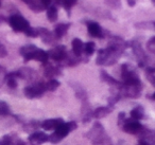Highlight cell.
Returning <instances> with one entry per match:
<instances>
[{"label": "cell", "instance_id": "cell-1", "mask_svg": "<svg viewBox=\"0 0 155 145\" xmlns=\"http://www.w3.org/2000/svg\"><path fill=\"white\" fill-rule=\"evenodd\" d=\"M78 125L74 121H71V122H67V123H62L52 134L49 136V141L53 144H58V142L63 140L64 138H66L67 134H69L70 131L72 130L77 129Z\"/></svg>", "mask_w": 155, "mask_h": 145}, {"label": "cell", "instance_id": "cell-2", "mask_svg": "<svg viewBox=\"0 0 155 145\" xmlns=\"http://www.w3.org/2000/svg\"><path fill=\"white\" fill-rule=\"evenodd\" d=\"M87 138L91 141L94 145H101L105 144L106 141H108L107 134L105 132V129L103 128V125L99 122H96L93 125L91 129L87 134Z\"/></svg>", "mask_w": 155, "mask_h": 145}, {"label": "cell", "instance_id": "cell-3", "mask_svg": "<svg viewBox=\"0 0 155 145\" xmlns=\"http://www.w3.org/2000/svg\"><path fill=\"white\" fill-rule=\"evenodd\" d=\"M121 79L123 81V85L134 86V87H141L142 83L135 73V71L132 69L129 64H123L121 66Z\"/></svg>", "mask_w": 155, "mask_h": 145}, {"label": "cell", "instance_id": "cell-4", "mask_svg": "<svg viewBox=\"0 0 155 145\" xmlns=\"http://www.w3.org/2000/svg\"><path fill=\"white\" fill-rule=\"evenodd\" d=\"M9 24L11 28L16 32H26L30 28V24L20 14H14L9 17Z\"/></svg>", "mask_w": 155, "mask_h": 145}, {"label": "cell", "instance_id": "cell-5", "mask_svg": "<svg viewBox=\"0 0 155 145\" xmlns=\"http://www.w3.org/2000/svg\"><path fill=\"white\" fill-rule=\"evenodd\" d=\"M46 91H47V89H46V83H43V82H39V83L34 84V85L28 86L24 90L25 95L28 98H41V95H44V93Z\"/></svg>", "mask_w": 155, "mask_h": 145}, {"label": "cell", "instance_id": "cell-6", "mask_svg": "<svg viewBox=\"0 0 155 145\" xmlns=\"http://www.w3.org/2000/svg\"><path fill=\"white\" fill-rule=\"evenodd\" d=\"M127 44H129V47L132 48L134 55H135L136 58L138 60V65H139L140 67L146 66L147 55H146V53H144L140 43H138V41H132V43H127Z\"/></svg>", "mask_w": 155, "mask_h": 145}, {"label": "cell", "instance_id": "cell-7", "mask_svg": "<svg viewBox=\"0 0 155 145\" xmlns=\"http://www.w3.org/2000/svg\"><path fill=\"white\" fill-rule=\"evenodd\" d=\"M48 55H49L50 58H52L53 60L55 62H63L65 60V57L67 56V50H66V47L63 45H58V46H55L53 49L49 50L48 52Z\"/></svg>", "mask_w": 155, "mask_h": 145}, {"label": "cell", "instance_id": "cell-8", "mask_svg": "<svg viewBox=\"0 0 155 145\" xmlns=\"http://www.w3.org/2000/svg\"><path fill=\"white\" fill-rule=\"evenodd\" d=\"M121 128L123 129V131L127 132V134H139V132H141L142 130L144 129L143 125L140 124L138 121H131V120H127V121L125 122V124Z\"/></svg>", "mask_w": 155, "mask_h": 145}, {"label": "cell", "instance_id": "cell-9", "mask_svg": "<svg viewBox=\"0 0 155 145\" xmlns=\"http://www.w3.org/2000/svg\"><path fill=\"white\" fill-rule=\"evenodd\" d=\"M27 5L32 10L33 12H39L44 11V10H47L48 8L51 5L50 1H38V0H31V1H25Z\"/></svg>", "mask_w": 155, "mask_h": 145}, {"label": "cell", "instance_id": "cell-10", "mask_svg": "<svg viewBox=\"0 0 155 145\" xmlns=\"http://www.w3.org/2000/svg\"><path fill=\"white\" fill-rule=\"evenodd\" d=\"M87 31H88L89 35L91 37H96V38H103V30H102L101 26L98 22L95 21H88L87 22Z\"/></svg>", "mask_w": 155, "mask_h": 145}, {"label": "cell", "instance_id": "cell-11", "mask_svg": "<svg viewBox=\"0 0 155 145\" xmlns=\"http://www.w3.org/2000/svg\"><path fill=\"white\" fill-rule=\"evenodd\" d=\"M29 141L33 144H41L47 141H49V136L43 131H35L29 136Z\"/></svg>", "mask_w": 155, "mask_h": 145}, {"label": "cell", "instance_id": "cell-12", "mask_svg": "<svg viewBox=\"0 0 155 145\" xmlns=\"http://www.w3.org/2000/svg\"><path fill=\"white\" fill-rule=\"evenodd\" d=\"M37 31H38V36H41L44 44H47V45L53 44L54 39H55L53 33L50 32L49 30H47V29H45V28H38Z\"/></svg>", "mask_w": 155, "mask_h": 145}, {"label": "cell", "instance_id": "cell-13", "mask_svg": "<svg viewBox=\"0 0 155 145\" xmlns=\"http://www.w3.org/2000/svg\"><path fill=\"white\" fill-rule=\"evenodd\" d=\"M36 49L37 47H35L34 45H27L20 48L19 53L21 54V56L25 58L26 62H29V60H32V55L36 51Z\"/></svg>", "mask_w": 155, "mask_h": 145}, {"label": "cell", "instance_id": "cell-14", "mask_svg": "<svg viewBox=\"0 0 155 145\" xmlns=\"http://www.w3.org/2000/svg\"><path fill=\"white\" fill-rule=\"evenodd\" d=\"M62 123H64V122L60 118H58V119H48L41 123V127L45 130H55Z\"/></svg>", "mask_w": 155, "mask_h": 145}, {"label": "cell", "instance_id": "cell-15", "mask_svg": "<svg viewBox=\"0 0 155 145\" xmlns=\"http://www.w3.org/2000/svg\"><path fill=\"white\" fill-rule=\"evenodd\" d=\"M15 73L17 77L27 79V81H33L35 79V71L31 68H21L20 70L16 71Z\"/></svg>", "mask_w": 155, "mask_h": 145}, {"label": "cell", "instance_id": "cell-16", "mask_svg": "<svg viewBox=\"0 0 155 145\" xmlns=\"http://www.w3.org/2000/svg\"><path fill=\"white\" fill-rule=\"evenodd\" d=\"M70 86L73 88L74 90V93L77 95L78 98H80L83 103L87 102V93H86V90L80 85V84H73V83H70Z\"/></svg>", "mask_w": 155, "mask_h": 145}, {"label": "cell", "instance_id": "cell-17", "mask_svg": "<svg viewBox=\"0 0 155 145\" xmlns=\"http://www.w3.org/2000/svg\"><path fill=\"white\" fill-rule=\"evenodd\" d=\"M71 24H58L55 26V28H54V37H55L56 39H60L62 38L63 36H65V34L67 33V31H68V29L70 28Z\"/></svg>", "mask_w": 155, "mask_h": 145}, {"label": "cell", "instance_id": "cell-18", "mask_svg": "<svg viewBox=\"0 0 155 145\" xmlns=\"http://www.w3.org/2000/svg\"><path fill=\"white\" fill-rule=\"evenodd\" d=\"M84 51V43L80 38H74L72 40V52L73 55L77 57H81Z\"/></svg>", "mask_w": 155, "mask_h": 145}, {"label": "cell", "instance_id": "cell-19", "mask_svg": "<svg viewBox=\"0 0 155 145\" xmlns=\"http://www.w3.org/2000/svg\"><path fill=\"white\" fill-rule=\"evenodd\" d=\"M113 108H114V107H110V106L99 107V108H97L96 110H94L93 118H95V119H101V118L106 117V115H108L112 112Z\"/></svg>", "mask_w": 155, "mask_h": 145}, {"label": "cell", "instance_id": "cell-20", "mask_svg": "<svg viewBox=\"0 0 155 145\" xmlns=\"http://www.w3.org/2000/svg\"><path fill=\"white\" fill-rule=\"evenodd\" d=\"M48 58H49L48 52H46L45 50H43V49H39V48H37L36 51H35L32 55V60L44 63V64H47Z\"/></svg>", "mask_w": 155, "mask_h": 145}, {"label": "cell", "instance_id": "cell-21", "mask_svg": "<svg viewBox=\"0 0 155 145\" xmlns=\"http://www.w3.org/2000/svg\"><path fill=\"white\" fill-rule=\"evenodd\" d=\"M44 74H45L46 77L52 79V77L61 74V70L58 69V67H53L50 64H46L45 69H44Z\"/></svg>", "mask_w": 155, "mask_h": 145}, {"label": "cell", "instance_id": "cell-22", "mask_svg": "<svg viewBox=\"0 0 155 145\" xmlns=\"http://www.w3.org/2000/svg\"><path fill=\"white\" fill-rule=\"evenodd\" d=\"M130 117L133 119V121H138L139 122V120L143 119L144 117V109L142 106H136L134 107L133 109L131 110V112H130Z\"/></svg>", "mask_w": 155, "mask_h": 145}, {"label": "cell", "instance_id": "cell-23", "mask_svg": "<svg viewBox=\"0 0 155 145\" xmlns=\"http://www.w3.org/2000/svg\"><path fill=\"white\" fill-rule=\"evenodd\" d=\"M101 79H102V81H104L105 83L112 85L113 87H120V86L122 85V83H120L119 81L115 79L113 76H110V75L108 74V73L106 72L105 70H102L101 71Z\"/></svg>", "mask_w": 155, "mask_h": 145}, {"label": "cell", "instance_id": "cell-24", "mask_svg": "<svg viewBox=\"0 0 155 145\" xmlns=\"http://www.w3.org/2000/svg\"><path fill=\"white\" fill-rule=\"evenodd\" d=\"M58 8L55 5H50L49 8L47 9V17L48 20L50 22H55L58 20Z\"/></svg>", "mask_w": 155, "mask_h": 145}, {"label": "cell", "instance_id": "cell-25", "mask_svg": "<svg viewBox=\"0 0 155 145\" xmlns=\"http://www.w3.org/2000/svg\"><path fill=\"white\" fill-rule=\"evenodd\" d=\"M17 75H16L15 72L10 73V74L7 75V79H5V82H7L8 86L10 88H16L17 87Z\"/></svg>", "mask_w": 155, "mask_h": 145}, {"label": "cell", "instance_id": "cell-26", "mask_svg": "<svg viewBox=\"0 0 155 145\" xmlns=\"http://www.w3.org/2000/svg\"><path fill=\"white\" fill-rule=\"evenodd\" d=\"M96 51V45L93 41H88V43L84 44V53L86 56H91L95 53Z\"/></svg>", "mask_w": 155, "mask_h": 145}, {"label": "cell", "instance_id": "cell-27", "mask_svg": "<svg viewBox=\"0 0 155 145\" xmlns=\"http://www.w3.org/2000/svg\"><path fill=\"white\" fill-rule=\"evenodd\" d=\"M60 87V82L58 81V79H50L48 83H46V89L48 90V91H55L58 88Z\"/></svg>", "mask_w": 155, "mask_h": 145}, {"label": "cell", "instance_id": "cell-28", "mask_svg": "<svg viewBox=\"0 0 155 145\" xmlns=\"http://www.w3.org/2000/svg\"><path fill=\"white\" fill-rule=\"evenodd\" d=\"M11 113L10 106L5 102V101H0V115H9Z\"/></svg>", "mask_w": 155, "mask_h": 145}, {"label": "cell", "instance_id": "cell-29", "mask_svg": "<svg viewBox=\"0 0 155 145\" xmlns=\"http://www.w3.org/2000/svg\"><path fill=\"white\" fill-rule=\"evenodd\" d=\"M60 5H62L63 7L65 8V10L67 11V13L69 14V11H70V9L73 7V5H77V1H74V0H64V1H62V2H58Z\"/></svg>", "mask_w": 155, "mask_h": 145}, {"label": "cell", "instance_id": "cell-30", "mask_svg": "<svg viewBox=\"0 0 155 145\" xmlns=\"http://www.w3.org/2000/svg\"><path fill=\"white\" fill-rule=\"evenodd\" d=\"M25 34L27 35V36L29 37H32V38H35V37L38 36V31H37V29H34V28H29L28 30L25 32Z\"/></svg>", "mask_w": 155, "mask_h": 145}, {"label": "cell", "instance_id": "cell-31", "mask_svg": "<svg viewBox=\"0 0 155 145\" xmlns=\"http://www.w3.org/2000/svg\"><path fill=\"white\" fill-rule=\"evenodd\" d=\"M7 71H5V69L3 68L2 66H0V87L3 85V83L5 82V79H7Z\"/></svg>", "mask_w": 155, "mask_h": 145}, {"label": "cell", "instance_id": "cell-32", "mask_svg": "<svg viewBox=\"0 0 155 145\" xmlns=\"http://www.w3.org/2000/svg\"><path fill=\"white\" fill-rule=\"evenodd\" d=\"M0 145H14L13 140L10 136H5L1 140H0Z\"/></svg>", "mask_w": 155, "mask_h": 145}, {"label": "cell", "instance_id": "cell-33", "mask_svg": "<svg viewBox=\"0 0 155 145\" xmlns=\"http://www.w3.org/2000/svg\"><path fill=\"white\" fill-rule=\"evenodd\" d=\"M127 121V120L125 119V112H119V114H118V126L122 127Z\"/></svg>", "mask_w": 155, "mask_h": 145}, {"label": "cell", "instance_id": "cell-34", "mask_svg": "<svg viewBox=\"0 0 155 145\" xmlns=\"http://www.w3.org/2000/svg\"><path fill=\"white\" fill-rule=\"evenodd\" d=\"M8 55V51L5 49V47L0 43V57H5Z\"/></svg>", "mask_w": 155, "mask_h": 145}, {"label": "cell", "instance_id": "cell-35", "mask_svg": "<svg viewBox=\"0 0 155 145\" xmlns=\"http://www.w3.org/2000/svg\"><path fill=\"white\" fill-rule=\"evenodd\" d=\"M147 79H148V81L152 84V86L155 87V75L154 74H147Z\"/></svg>", "mask_w": 155, "mask_h": 145}, {"label": "cell", "instance_id": "cell-36", "mask_svg": "<svg viewBox=\"0 0 155 145\" xmlns=\"http://www.w3.org/2000/svg\"><path fill=\"white\" fill-rule=\"evenodd\" d=\"M151 46H155V36H153L152 38L148 41V47H151Z\"/></svg>", "mask_w": 155, "mask_h": 145}, {"label": "cell", "instance_id": "cell-37", "mask_svg": "<svg viewBox=\"0 0 155 145\" xmlns=\"http://www.w3.org/2000/svg\"><path fill=\"white\" fill-rule=\"evenodd\" d=\"M127 5H129L130 7H134V5H136V2L135 1H133V0H129V1H127Z\"/></svg>", "mask_w": 155, "mask_h": 145}, {"label": "cell", "instance_id": "cell-38", "mask_svg": "<svg viewBox=\"0 0 155 145\" xmlns=\"http://www.w3.org/2000/svg\"><path fill=\"white\" fill-rule=\"evenodd\" d=\"M137 145H149V144L146 142V141H143V140H141V139H140L139 142H138V144H137Z\"/></svg>", "mask_w": 155, "mask_h": 145}, {"label": "cell", "instance_id": "cell-39", "mask_svg": "<svg viewBox=\"0 0 155 145\" xmlns=\"http://www.w3.org/2000/svg\"><path fill=\"white\" fill-rule=\"evenodd\" d=\"M106 3H107V5H113V7H115V5H116L117 7H119V5H120V3H119V2H106Z\"/></svg>", "mask_w": 155, "mask_h": 145}, {"label": "cell", "instance_id": "cell-40", "mask_svg": "<svg viewBox=\"0 0 155 145\" xmlns=\"http://www.w3.org/2000/svg\"><path fill=\"white\" fill-rule=\"evenodd\" d=\"M16 145H27V144L24 142V141H21V140H18V141H17V143H16Z\"/></svg>", "mask_w": 155, "mask_h": 145}, {"label": "cell", "instance_id": "cell-41", "mask_svg": "<svg viewBox=\"0 0 155 145\" xmlns=\"http://www.w3.org/2000/svg\"><path fill=\"white\" fill-rule=\"evenodd\" d=\"M151 98H152V100H155V92L152 94V96H151Z\"/></svg>", "mask_w": 155, "mask_h": 145}, {"label": "cell", "instance_id": "cell-42", "mask_svg": "<svg viewBox=\"0 0 155 145\" xmlns=\"http://www.w3.org/2000/svg\"><path fill=\"white\" fill-rule=\"evenodd\" d=\"M32 145H36V144H32Z\"/></svg>", "mask_w": 155, "mask_h": 145}, {"label": "cell", "instance_id": "cell-43", "mask_svg": "<svg viewBox=\"0 0 155 145\" xmlns=\"http://www.w3.org/2000/svg\"><path fill=\"white\" fill-rule=\"evenodd\" d=\"M0 5H1V3H0Z\"/></svg>", "mask_w": 155, "mask_h": 145}, {"label": "cell", "instance_id": "cell-44", "mask_svg": "<svg viewBox=\"0 0 155 145\" xmlns=\"http://www.w3.org/2000/svg\"></svg>", "mask_w": 155, "mask_h": 145}]
</instances>
